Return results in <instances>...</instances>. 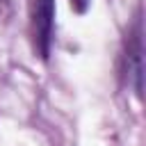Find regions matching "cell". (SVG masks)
I'll return each instance as SVG.
<instances>
[{"label": "cell", "instance_id": "1", "mask_svg": "<svg viewBox=\"0 0 146 146\" xmlns=\"http://www.w3.org/2000/svg\"><path fill=\"white\" fill-rule=\"evenodd\" d=\"M52 27H55V0H32V36L41 59H48L50 55Z\"/></svg>", "mask_w": 146, "mask_h": 146}, {"label": "cell", "instance_id": "3", "mask_svg": "<svg viewBox=\"0 0 146 146\" xmlns=\"http://www.w3.org/2000/svg\"><path fill=\"white\" fill-rule=\"evenodd\" d=\"M7 5H9V0H0V18H2L5 11H7Z\"/></svg>", "mask_w": 146, "mask_h": 146}, {"label": "cell", "instance_id": "2", "mask_svg": "<svg viewBox=\"0 0 146 146\" xmlns=\"http://www.w3.org/2000/svg\"><path fill=\"white\" fill-rule=\"evenodd\" d=\"M128 73H132L135 78V91L141 98V39H139V23L135 25V34H132V43L128 46Z\"/></svg>", "mask_w": 146, "mask_h": 146}]
</instances>
